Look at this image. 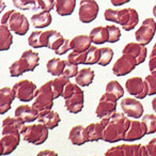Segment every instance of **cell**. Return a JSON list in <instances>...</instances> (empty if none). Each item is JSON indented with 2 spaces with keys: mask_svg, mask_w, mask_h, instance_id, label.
Instances as JSON below:
<instances>
[{
  "mask_svg": "<svg viewBox=\"0 0 156 156\" xmlns=\"http://www.w3.org/2000/svg\"><path fill=\"white\" fill-rule=\"evenodd\" d=\"M132 120L124 112H115L109 117L106 126L103 132V139L109 143H115L124 140L126 132L128 130Z\"/></svg>",
  "mask_w": 156,
  "mask_h": 156,
  "instance_id": "obj_1",
  "label": "cell"
},
{
  "mask_svg": "<svg viewBox=\"0 0 156 156\" xmlns=\"http://www.w3.org/2000/svg\"><path fill=\"white\" fill-rule=\"evenodd\" d=\"M12 2L17 10L28 11V10L37 9V1L35 0H12Z\"/></svg>",
  "mask_w": 156,
  "mask_h": 156,
  "instance_id": "obj_37",
  "label": "cell"
},
{
  "mask_svg": "<svg viewBox=\"0 0 156 156\" xmlns=\"http://www.w3.org/2000/svg\"><path fill=\"white\" fill-rule=\"evenodd\" d=\"M40 64V56L31 49L25 50L18 60L14 61L9 67L11 77H20L27 72H33Z\"/></svg>",
  "mask_w": 156,
  "mask_h": 156,
  "instance_id": "obj_3",
  "label": "cell"
},
{
  "mask_svg": "<svg viewBox=\"0 0 156 156\" xmlns=\"http://www.w3.org/2000/svg\"><path fill=\"white\" fill-rule=\"evenodd\" d=\"M13 89L15 91L16 98H18L20 102L28 103L35 98L39 88L29 79H22L13 86Z\"/></svg>",
  "mask_w": 156,
  "mask_h": 156,
  "instance_id": "obj_9",
  "label": "cell"
},
{
  "mask_svg": "<svg viewBox=\"0 0 156 156\" xmlns=\"http://www.w3.org/2000/svg\"><path fill=\"white\" fill-rule=\"evenodd\" d=\"M136 143L134 144H120L117 147H111L105 152V156H135Z\"/></svg>",
  "mask_w": 156,
  "mask_h": 156,
  "instance_id": "obj_25",
  "label": "cell"
},
{
  "mask_svg": "<svg viewBox=\"0 0 156 156\" xmlns=\"http://www.w3.org/2000/svg\"><path fill=\"white\" fill-rule=\"evenodd\" d=\"M95 77V73L90 67H83V69H79L78 74L75 77V81L80 87H88L93 83V79Z\"/></svg>",
  "mask_w": 156,
  "mask_h": 156,
  "instance_id": "obj_28",
  "label": "cell"
},
{
  "mask_svg": "<svg viewBox=\"0 0 156 156\" xmlns=\"http://www.w3.org/2000/svg\"><path fill=\"white\" fill-rule=\"evenodd\" d=\"M39 123H42L48 128V129H54L59 125L61 121V118L58 112L54 110H46L39 113V118L37 120Z\"/></svg>",
  "mask_w": 156,
  "mask_h": 156,
  "instance_id": "obj_21",
  "label": "cell"
},
{
  "mask_svg": "<svg viewBox=\"0 0 156 156\" xmlns=\"http://www.w3.org/2000/svg\"><path fill=\"white\" fill-rule=\"evenodd\" d=\"M109 33V40L108 43H117L121 39V30L119 27H117L115 25H108L107 26Z\"/></svg>",
  "mask_w": 156,
  "mask_h": 156,
  "instance_id": "obj_40",
  "label": "cell"
},
{
  "mask_svg": "<svg viewBox=\"0 0 156 156\" xmlns=\"http://www.w3.org/2000/svg\"><path fill=\"white\" fill-rule=\"evenodd\" d=\"M91 156H96V155H91Z\"/></svg>",
  "mask_w": 156,
  "mask_h": 156,
  "instance_id": "obj_53",
  "label": "cell"
},
{
  "mask_svg": "<svg viewBox=\"0 0 156 156\" xmlns=\"http://www.w3.org/2000/svg\"><path fill=\"white\" fill-rule=\"evenodd\" d=\"M25 126V122H23L17 117H7L2 120L1 123V134L3 133H20Z\"/></svg>",
  "mask_w": 156,
  "mask_h": 156,
  "instance_id": "obj_23",
  "label": "cell"
},
{
  "mask_svg": "<svg viewBox=\"0 0 156 156\" xmlns=\"http://www.w3.org/2000/svg\"><path fill=\"white\" fill-rule=\"evenodd\" d=\"M156 33V22L154 18H145L141 26L135 32V37L138 43L147 46L151 43Z\"/></svg>",
  "mask_w": 156,
  "mask_h": 156,
  "instance_id": "obj_10",
  "label": "cell"
},
{
  "mask_svg": "<svg viewBox=\"0 0 156 156\" xmlns=\"http://www.w3.org/2000/svg\"><path fill=\"white\" fill-rule=\"evenodd\" d=\"M15 117L20 119L25 123H32L39 118V112L29 105H20L15 109Z\"/></svg>",
  "mask_w": 156,
  "mask_h": 156,
  "instance_id": "obj_20",
  "label": "cell"
},
{
  "mask_svg": "<svg viewBox=\"0 0 156 156\" xmlns=\"http://www.w3.org/2000/svg\"><path fill=\"white\" fill-rule=\"evenodd\" d=\"M78 72H79V69H78L77 64H74V63L69 62V60H65V66H64V71H63V75L66 76L67 78H73L76 77Z\"/></svg>",
  "mask_w": 156,
  "mask_h": 156,
  "instance_id": "obj_41",
  "label": "cell"
},
{
  "mask_svg": "<svg viewBox=\"0 0 156 156\" xmlns=\"http://www.w3.org/2000/svg\"><path fill=\"white\" fill-rule=\"evenodd\" d=\"M48 128L44 124L39 123L25 125L22 129V138L26 142L35 145L43 144L48 138Z\"/></svg>",
  "mask_w": 156,
  "mask_h": 156,
  "instance_id": "obj_6",
  "label": "cell"
},
{
  "mask_svg": "<svg viewBox=\"0 0 156 156\" xmlns=\"http://www.w3.org/2000/svg\"><path fill=\"white\" fill-rule=\"evenodd\" d=\"M69 50H72V48H71V40L65 39V41L63 42L62 45H61L57 50H55V54L58 55V56H62V55H65L66 52H69Z\"/></svg>",
  "mask_w": 156,
  "mask_h": 156,
  "instance_id": "obj_45",
  "label": "cell"
},
{
  "mask_svg": "<svg viewBox=\"0 0 156 156\" xmlns=\"http://www.w3.org/2000/svg\"><path fill=\"white\" fill-rule=\"evenodd\" d=\"M76 8V0H56L55 11L60 16L72 15Z\"/></svg>",
  "mask_w": 156,
  "mask_h": 156,
  "instance_id": "obj_29",
  "label": "cell"
},
{
  "mask_svg": "<svg viewBox=\"0 0 156 156\" xmlns=\"http://www.w3.org/2000/svg\"><path fill=\"white\" fill-rule=\"evenodd\" d=\"M0 25L5 26L16 35H25L29 31V20L22 12L16 10L7 11L0 20Z\"/></svg>",
  "mask_w": 156,
  "mask_h": 156,
  "instance_id": "obj_4",
  "label": "cell"
},
{
  "mask_svg": "<svg viewBox=\"0 0 156 156\" xmlns=\"http://www.w3.org/2000/svg\"><path fill=\"white\" fill-rule=\"evenodd\" d=\"M151 104H152V108H153V110L156 112V96L153 98V100H152Z\"/></svg>",
  "mask_w": 156,
  "mask_h": 156,
  "instance_id": "obj_50",
  "label": "cell"
},
{
  "mask_svg": "<svg viewBox=\"0 0 156 156\" xmlns=\"http://www.w3.org/2000/svg\"><path fill=\"white\" fill-rule=\"evenodd\" d=\"M83 103H85V93L80 86L76 83L74 92L64 100V107L69 112L78 113L83 110Z\"/></svg>",
  "mask_w": 156,
  "mask_h": 156,
  "instance_id": "obj_13",
  "label": "cell"
},
{
  "mask_svg": "<svg viewBox=\"0 0 156 156\" xmlns=\"http://www.w3.org/2000/svg\"><path fill=\"white\" fill-rule=\"evenodd\" d=\"M54 92L50 87V81L48 80L44 85L37 89V95L34 98V102L32 104V108L39 113L46 110H51L54 107Z\"/></svg>",
  "mask_w": 156,
  "mask_h": 156,
  "instance_id": "obj_5",
  "label": "cell"
},
{
  "mask_svg": "<svg viewBox=\"0 0 156 156\" xmlns=\"http://www.w3.org/2000/svg\"><path fill=\"white\" fill-rule=\"evenodd\" d=\"M69 139L72 144L74 145H83L88 142L86 137L85 127L83 125H75L71 128L69 133Z\"/></svg>",
  "mask_w": 156,
  "mask_h": 156,
  "instance_id": "obj_26",
  "label": "cell"
},
{
  "mask_svg": "<svg viewBox=\"0 0 156 156\" xmlns=\"http://www.w3.org/2000/svg\"><path fill=\"white\" fill-rule=\"evenodd\" d=\"M37 156H58V153L52 150H42L37 154Z\"/></svg>",
  "mask_w": 156,
  "mask_h": 156,
  "instance_id": "obj_48",
  "label": "cell"
},
{
  "mask_svg": "<svg viewBox=\"0 0 156 156\" xmlns=\"http://www.w3.org/2000/svg\"><path fill=\"white\" fill-rule=\"evenodd\" d=\"M129 1H132V0H110L111 5H115V7H121L125 3H128Z\"/></svg>",
  "mask_w": 156,
  "mask_h": 156,
  "instance_id": "obj_49",
  "label": "cell"
},
{
  "mask_svg": "<svg viewBox=\"0 0 156 156\" xmlns=\"http://www.w3.org/2000/svg\"><path fill=\"white\" fill-rule=\"evenodd\" d=\"M144 80L149 88V95H156V75L150 74L144 78Z\"/></svg>",
  "mask_w": 156,
  "mask_h": 156,
  "instance_id": "obj_43",
  "label": "cell"
},
{
  "mask_svg": "<svg viewBox=\"0 0 156 156\" xmlns=\"http://www.w3.org/2000/svg\"><path fill=\"white\" fill-rule=\"evenodd\" d=\"M137 65H139L137 59L135 58L133 55L128 54V52H124L122 56L113 63L112 66V73L113 75L121 77V76H125L127 74L132 73Z\"/></svg>",
  "mask_w": 156,
  "mask_h": 156,
  "instance_id": "obj_7",
  "label": "cell"
},
{
  "mask_svg": "<svg viewBox=\"0 0 156 156\" xmlns=\"http://www.w3.org/2000/svg\"><path fill=\"white\" fill-rule=\"evenodd\" d=\"M49 81H50V87H51V90L54 92L55 100H56V98L62 96L64 87L69 81V78H67L64 75H61V76H57L56 78H54V79H51Z\"/></svg>",
  "mask_w": 156,
  "mask_h": 156,
  "instance_id": "obj_31",
  "label": "cell"
},
{
  "mask_svg": "<svg viewBox=\"0 0 156 156\" xmlns=\"http://www.w3.org/2000/svg\"><path fill=\"white\" fill-rule=\"evenodd\" d=\"M3 9H5V2H3L2 0H1V10H0V11L2 12V11H3Z\"/></svg>",
  "mask_w": 156,
  "mask_h": 156,
  "instance_id": "obj_52",
  "label": "cell"
},
{
  "mask_svg": "<svg viewBox=\"0 0 156 156\" xmlns=\"http://www.w3.org/2000/svg\"><path fill=\"white\" fill-rule=\"evenodd\" d=\"M124 52H128V54L133 55L137 59L139 64H142L147 59V49L145 45H142L138 42H129L122 49V54H124Z\"/></svg>",
  "mask_w": 156,
  "mask_h": 156,
  "instance_id": "obj_18",
  "label": "cell"
},
{
  "mask_svg": "<svg viewBox=\"0 0 156 156\" xmlns=\"http://www.w3.org/2000/svg\"><path fill=\"white\" fill-rule=\"evenodd\" d=\"M65 66V60H62L60 58H51L47 63H46V69L49 74L52 76H61L63 75V71H64Z\"/></svg>",
  "mask_w": 156,
  "mask_h": 156,
  "instance_id": "obj_32",
  "label": "cell"
},
{
  "mask_svg": "<svg viewBox=\"0 0 156 156\" xmlns=\"http://www.w3.org/2000/svg\"><path fill=\"white\" fill-rule=\"evenodd\" d=\"M117 104H118V98L112 93L105 92L101 96L100 102H98V106H96L95 115L98 119L110 117L117 110Z\"/></svg>",
  "mask_w": 156,
  "mask_h": 156,
  "instance_id": "obj_8",
  "label": "cell"
},
{
  "mask_svg": "<svg viewBox=\"0 0 156 156\" xmlns=\"http://www.w3.org/2000/svg\"><path fill=\"white\" fill-rule=\"evenodd\" d=\"M100 7L95 0H81L78 10V18L83 24L92 23L98 15Z\"/></svg>",
  "mask_w": 156,
  "mask_h": 156,
  "instance_id": "obj_11",
  "label": "cell"
},
{
  "mask_svg": "<svg viewBox=\"0 0 156 156\" xmlns=\"http://www.w3.org/2000/svg\"><path fill=\"white\" fill-rule=\"evenodd\" d=\"M100 58H101V48L96 47L95 45H92L88 49V58H87L86 65L98 64Z\"/></svg>",
  "mask_w": 156,
  "mask_h": 156,
  "instance_id": "obj_36",
  "label": "cell"
},
{
  "mask_svg": "<svg viewBox=\"0 0 156 156\" xmlns=\"http://www.w3.org/2000/svg\"><path fill=\"white\" fill-rule=\"evenodd\" d=\"M142 122L145 124L147 129V135L156 133V115L147 113L142 117Z\"/></svg>",
  "mask_w": 156,
  "mask_h": 156,
  "instance_id": "obj_39",
  "label": "cell"
},
{
  "mask_svg": "<svg viewBox=\"0 0 156 156\" xmlns=\"http://www.w3.org/2000/svg\"><path fill=\"white\" fill-rule=\"evenodd\" d=\"M125 90L129 95L138 100H143L149 95V88L144 79L141 77H130L125 83Z\"/></svg>",
  "mask_w": 156,
  "mask_h": 156,
  "instance_id": "obj_12",
  "label": "cell"
},
{
  "mask_svg": "<svg viewBox=\"0 0 156 156\" xmlns=\"http://www.w3.org/2000/svg\"><path fill=\"white\" fill-rule=\"evenodd\" d=\"M20 133H3L0 138V154L9 155L16 150L20 142Z\"/></svg>",
  "mask_w": 156,
  "mask_h": 156,
  "instance_id": "obj_15",
  "label": "cell"
},
{
  "mask_svg": "<svg viewBox=\"0 0 156 156\" xmlns=\"http://www.w3.org/2000/svg\"><path fill=\"white\" fill-rule=\"evenodd\" d=\"M90 37H91L92 42L95 45H100V44L108 43L109 40V33L107 26H98L95 27L91 30L90 32Z\"/></svg>",
  "mask_w": 156,
  "mask_h": 156,
  "instance_id": "obj_30",
  "label": "cell"
},
{
  "mask_svg": "<svg viewBox=\"0 0 156 156\" xmlns=\"http://www.w3.org/2000/svg\"><path fill=\"white\" fill-rule=\"evenodd\" d=\"M149 69L151 74L156 75V43L154 44L153 48H152L151 55L149 58Z\"/></svg>",
  "mask_w": 156,
  "mask_h": 156,
  "instance_id": "obj_44",
  "label": "cell"
},
{
  "mask_svg": "<svg viewBox=\"0 0 156 156\" xmlns=\"http://www.w3.org/2000/svg\"><path fill=\"white\" fill-rule=\"evenodd\" d=\"M147 135V129L145 124L142 121H137L136 119L130 121V125L128 130L126 132L124 140L125 141H135L143 138Z\"/></svg>",
  "mask_w": 156,
  "mask_h": 156,
  "instance_id": "obj_17",
  "label": "cell"
},
{
  "mask_svg": "<svg viewBox=\"0 0 156 156\" xmlns=\"http://www.w3.org/2000/svg\"><path fill=\"white\" fill-rule=\"evenodd\" d=\"M52 22V16L50 12L41 11L39 13H35L31 16V24L37 29H43L50 26Z\"/></svg>",
  "mask_w": 156,
  "mask_h": 156,
  "instance_id": "obj_27",
  "label": "cell"
},
{
  "mask_svg": "<svg viewBox=\"0 0 156 156\" xmlns=\"http://www.w3.org/2000/svg\"><path fill=\"white\" fill-rule=\"evenodd\" d=\"M75 86H76V83H71V81H69V83L65 85L64 90H63V93H62V98H64V100L67 98L73 93L74 90H75Z\"/></svg>",
  "mask_w": 156,
  "mask_h": 156,
  "instance_id": "obj_47",
  "label": "cell"
},
{
  "mask_svg": "<svg viewBox=\"0 0 156 156\" xmlns=\"http://www.w3.org/2000/svg\"><path fill=\"white\" fill-rule=\"evenodd\" d=\"M35 1H37V9L46 12L54 10L56 5V0H35Z\"/></svg>",
  "mask_w": 156,
  "mask_h": 156,
  "instance_id": "obj_42",
  "label": "cell"
},
{
  "mask_svg": "<svg viewBox=\"0 0 156 156\" xmlns=\"http://www.w3.org/2000/svg\"><path fill=\"white\" fill-rule=\"evenodd\" d=\"M153 15H154V17L156 18V5L153 7Z\"/></svg>",
  "mask_w": 156,
  "mask_h": 156,
  "instance_id": "obj_51",
  "label": "cell"
},
{
  "mask_svg": "<svg viewBox=\"0 0 156 156\" xmlns=\"http://www.w3.org/2000/svg\"><path fill=\"white\" fill-rule=\"evenodd\" d=\"M65 41V39L63 37V35L61 34L59 31L57 30H48V47L51 50H57L61 45L63 44V42Z\"/></svg>",
  "mask_w": 156,
  "mask_h": 156,
  "instance_id": "obj_34",
  "label": "cell"
},
{
  "mask_svg": "<svg viewBox=\"0 0 156 156\" xmlns=\"http://www.w3.org/2000/svg\"><path fill=\"white\" fill-rule=\"evenodd\" d=\"M12 31L8 27L0 25V50L5 51L9 50L13 44V35Z\"/></svg>",
  "mask_w": 156,
  "mask_h": 156,
  "instance_id": "obj_33",
  "label": "cell"
},
{
  "mask_svg": "<svg viewBox=\"0 0 156 156\" xmlns=\"http://www.w3.org/2000/svg\"><path fill=\"white\" fill-rule=\"evenodd\" d=\"M147 156H156V138H153L145 144Z\"/></svg>",
  "mask_w": 156,
  "mask_h": 156,
  "instance_id": "obj_46",
  "label": "cell"
},
{
  "mask_svg": "<svg viewBox=\"0 0 156 156\" xmlns=\"http://www.w3.org/2000/svg\"><path fill=\"white\" fill-rule=\"evenodd\" d=\"M113 58V50L110 47H101V58L98 64L101 66H107Z\"/></svg>",
  "mask_w": 156,
  "mask_h": 156,
  "instance_id": "obj_38",
  "label": "cell"
},
{
  "mask_svg": "<svg viewBox=\"0 0 156 156\" xmlns=\"http://www.w3.org/2000/svg\"><path fill=\"white\" fill-rule=\"evenodd\" d=\"M16 98L13 88L3 87L0 90V115H5L11 109L12 103Z\"/></svg>",
  "mask_w": 156,
  "mask_h": 156,
  "instance_id": "obj_19",
  "label": "cell"
},
{
  "mask_svg": "<svg viewBox=\"0 0 156 156\" xmlns=\"http://www.w3.org/2000/svg\"><path fill=\"white\" fill-rule=\"evenodd\" d=\"M92 42L90 35L86 34H79L71 39V48L72 51L74 52H83L87 51L92 46Z\"/></svg>",
  "mask_w": 156,
  "mask_h": 156,
  "instance_id": "obj_22",
  "label": "cell"
},
{
  "mask_svg": "<svg viewBox=\"0 0 156 156\" xmlns=\"http://www.w3.org/2000/svg\"><path fill=\"white\" fill-rule=\"evenodd\" d=\"M121 109L128 118L140 119L144 112L143 105L136 98H123L120 102Z\"/></svg>",
  "mask_w": 156,
  "mask_h": 156,
  "instance_id": "obj_14",
  "label": "cell"
},
{
  "mask_svg": "<svg viewBox=\"0 0 156 156\" xmlns=\"http://www.w3.org/2000/svg\"><path fill=\"white\" fill-rule=\"evenodd\" d=\"M28 44L32 48L48 47V30H35L28 37Z\"/></svg>",
  "mask_w": 156,
  "mask_h": 156,
  "instance_id": "obj_24",
  "label": "cell"
},
{
  "mask_svg": "<svg viewBox=\"0 0 156 156\" xmlns=\"http://www.w3.org/2000/svg\"><path fill=\"white\" fill-rule=\"evenodd\" d=\"M104 18L107 22H112L120 25L125 31L134 30L139 23V14L134 8L113 10L106 9L104 12Z\"/></svg>",
  "mask_w": 156,
  "mask_h": 156,
  "instance_id": "obj_2",
  "label": "cell"
},
{
  "mask_svg": "<svg viewBox=\"0 0 156 156\" xmlns=\"http://www.w3.org/2000/svg\"><path fill=\"white\" fill-rule=\"evenodd\" d=\"M109 120V117L102 118L100 119L98 122L95 123H91L88 126L85 127L86 137L88 139V142H92V141H98L103 139V132L106 126L107 122Z\"/></svg>",
  "mask_w": 156,
  "mask_h": 156,
  "instance_id": "obj_16",
  "label": "cell"
},
{
  "mask_svg": "<svg viewBox=\"0 0 156 156\" xmlns=\"http://www.w3.org/2000/svg\"><path fill=\"white\" fill-rule=\"evenodd\" d=\"M106 92L109 93H112L118 100L120 98H123L124 95V89L121 86V83L118 80H110L106 85Z\"/></svg>",
  "mask_w": 156,
  "mask_h": 156,
  "instance_id": "obj_35",
  "label": "cell"
}]
</instances>
